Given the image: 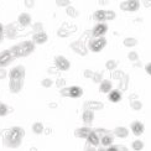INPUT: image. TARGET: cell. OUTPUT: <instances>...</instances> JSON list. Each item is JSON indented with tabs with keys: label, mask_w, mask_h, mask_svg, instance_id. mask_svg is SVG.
I'll return each mask as SVG.
<instances>
[{
	"label": "cell",
	"mask_w": 151,
	"mask_h": 151,
	"mask_svg": "<svg viewBox=\"0 0 151 151\" xmlns=\"http://www.w3.org/2000/svg\"><path fill=\"white\" fill-rule=\"evenodd\" d=\"M25 82V67L19 65L12 67L9 72V89L11 93H20Z\"/></svg>",
	"instance_id": "cell-1"
},
{
	"label": "cell",
	"mask_w": 151,
	"mask_h": 151,
	"mask_svg": "<svg viewBox=\"0 0 151 151\" xmlns=\"http://www.w3.org/2000/svg\"><path fill=\"white\" fill-rule=\"evenodd\" d=\"M25 135V131L20 127H14L8 130L4 135V145L6 147H19L22 141V137Z\"/></svg>",
	"instance_id": "cell-2"
},
{
	"label": "cell",
	"mask_w": 151,
	"mask_h": 151,
	"mask_svg": "<svg viewBox=\"0 0 151 151\" xmlns=\"http://www.w3.org/2000/svg\"><path fill=\"white\" fill-rule=\"evenodd\" d=\"M10 50H11V52L14 53L15 57H26V56L34 52L35 42L32 40H26V41L16 43V45H14Z\"/></svg>",
	"instance_id": "cell-3"
},
{
	"label": "cell",
	"mask_w": 151,
	"mask_h": 151,
	"mask_svg": "<svg viewBox=\"0 0 151 151\" xmlns=\"http://www.w3.org/2000/svg\"><path fill=\"white\" fill-rule=\"evenodd\" d=\"M106 45V40L104 36H93L89 43H88V48L92 52H100Z\"/></svg>",
	"instance_id": "cell-4"
},
{
	"label": "cell",
	"mask_w": 151,
	"mask_h": 151,
	"mask_svg": "<svg viewBox=\"0 0 151 151\" xmlns=\"http://www.w3.org/2000/svg\"><path fill=\"white\" fill-rule=\"evenodd\" d=\"M15 56L11 52V50H4L0 52V67L9 66L12 61H14Z\"/></svg>",
	"instance_id": "cell-5"
},
{
	"label": "cell",
	"mask_w": 151,
	"mask_h": 151,
	"mask_svg": "<svg viewBox=\"0 0 151 151\" xmlns=\"http://www.w3.org/2000/svg\"><path fill=\"white\" fill-rule=\"evenodd\" d=\"M140 8V1L139 0H125V1L120 3V9L124 11H137Z\"/></svg>",
	"instance_id": "cell-6"
},
{
	"label": "cell",
	"mask_w": 151,
	"mask_h": 151,
	"mask_svg": "<svg viewBox=\"0 0 151 151\" xmlns=\"http://www.w3.org/2000/svg\"><path fill=\"white\" fill-rule=\"evenodd\" d=\"M55 66L58 68V71H68L71 63L65 56H56L55 57Z\"/></svg>",
	"instance_id": "cell-7"
},
{
	"label": "cell",
	"mask_w": 151,
	"mask_h": 151,
	"mask_svg": "<svg viewBox=\"0 0 151 151\" xmlns=\"http://www.w3.org/2000/svg\"><path fill=\"white\" fill-rule=\"evenodd\" d=\"M4 35H5L6 39H9V40L16 39L17 35H19L17 26L15 24H10V25H6V26H4Z\"/></svg>",
	"instance_id": "cell-8"
},
{
	"label": "cell",
	"mask_w": 151,
	"mask_h": 151,
	"mask_svg": "<svg viewBox=\"0 0 151 151\" xmlns=\"http://www.w3.org/2000/svg\"><path fill=\"white\" fill-rule=\"evenodd\" d=\"M71 48L76 53H78V55H81V56H86L87 52H88L87 46H86L81 40H79V41H74V42H72V43H71Z\"/></svg>",
	"instance_id": "cell-9"
},
{
	"label": "cell",
	"mask_w": 151,
	"mask_h": 151,
	"mask_svg": "<svg viewBox=\"0 0 151 151\" xmlns=\"http://www.w3.org/2000/svg\"><path fill=\"white\" fill-rule=\"evenodd\" d=\"M108 31V25L105 22H97L96 26L92 30V35L93 36H104Z\"/></svg>",
	"instance_id": "cell-10"
},
{
	"label": "cell",
	"mask_w": 151,
	"mask_h": 151,
	"mask_svg": "<svg viewBox=\"0 0 151 151\" xmlns=\"http://www.w3.org/2000/svg\"><path fill=\"white\" fill-rule=\"evenodd\" d=\"M104 108V105L102 102H97V100H88L84 103V109H91L93 111L102 110Z\"/></svg>",
	"instance_id": "cell-11"
},
{
	"label": "cell",
	"mask_w": 151,
	"mask_h": 151,
	"mask_svg": "<svg viewBox=\"0 0 151 151\" xmlns=\"http://www.w3.org/2000/svg\"><path fill=\"white\" fill-rule=\"evenodd\" d=\"M48 39L47 34L45 31H41V32H34V36H32V41L35 42V45H43Z\"/></svg>",
	"instance_id": "cell-12"
},
{
	"label": "cell",
	"mask_w": 151,
	"mask_h": 151,
	"mask_svg": "<svg viewBox=\"0 0 151 151\" xmlns=\"http://www.w3.org/2000/svg\"><path fill=\"white\" fill-rule=\"evenodd\" d=\"M17 24L22 27H26L31 24V15L27 14V12H22V14L19 15L17 17Z\"/></svg>",
	"instance_id": "cell-13"
},
{
	"label": "cell",
	"mask_w": 151,
	"mask_h": 151,
	"mask_svg": "<svg viewBox=\"0 0 151 151\" xmlns=\"http://www.w3.org/2000/svg\"><path fill=\"white\" fill-rule=\"evenodd\" d=\"M111 89H113V83H111V81L103 79V81L99 83V92H100V93L108 94Z\"/></svg>",
	"instance_id": "cell-14"
},
{
	"label": "cell",
	"mask_w": 151,
	"mask_h": 151,
	"mask_svg": "<svg viewBox=\"0 0 151 151\" xmlns=\"http://www.w3.org/2000/svg\"><path fill=\"white\" fill-rule=\"evenodd\" d=\"M144 130H145V127H144V124L141 122H133L131 123V131H133V134L136 135V136H140Z\"/></svg>",
	"instance_id": "cell-15"
},
{
	"label": "cell",
	"mask_w": 151,
	"mask_h": 151,
	"mask_svg": "<svg viewBox=\"0 0 151 151\" xmlns=\"http://www.w3.org/2000/svg\"><path fill=\"white\" fill-rule=\"evenodd\" d=\"M82 119H83V123L89 127V125L93 123V120H94V111L91 110V109H84L83 110V115H82Z\"/></svg>",
	"instance_id": "cell-16"
},
{
	"label": "cell",
	"mask_w": 151,
	"mask_h": 151,
	"mask_svg": "<svg viewBox=\"0 0 151 151\" xmlns=\"http://www.w3.org/2000/svg\"><path fill=\"white\" fill-rule=\"evenodd\" d=\"M108 98L111 103H118L122 100V91L120 89H111L108 93Z\"/></svg>",
	"instance_id": "cell-17"
},
{
	"label": "cell",
	"mask_w": 151,
	"mask_h": 151,
	"mask_svg": "<svg viewBox=\"0 0 151 151\" xmlns=\"http://www.w3.org/2000/svg\"><path fill=\"white\" fill-rule=\"evenodd\" d=\"M91 133H92V130L88 128V125H87V127L76 129V131H74V136H76V137H83V139H87L88 135H89Z\"/></svg>",
	"instance_id": "cell-18"
},
{
	"label": "cell",
	"mask_w": 151,
	"mask_h": 151,
	"mask_svg": "<svg viewBox=\"0 0 151 151\" xmlns=\"http://www.w3.org/2000/svg\"><path fill=\"white\" fill-rule=\"evenodd\" d=\"M113 141H114V136L110 135L109 133L100 136V144H102L104 147H109L110 145H113Z\"/></svg>",
	"instance_id": "cell-19"
},
{
	"label": "cell",
	"mask_w": 151,
	"mask_h": 151,
	"mask_svg": "<svg viewBox=\"0 0 151 151\" xmlns=\"http://www.w3.org/2000/svg\"><path fill=\"white\" fill-rule=\"evenodd\" d=\"M87 142H89V144H92L93 146L97 147L99 144H100V137L98 136V134L96 133V131L92 130V133L88 135V137H87Z\"/></svg>",
	"instance_id": "cell-20"
},
{
	"label": "cell",
	"mask_w": 151,
	"mask_h": 151,
	"mask_svg": "<svg viewBox=\"0 0 151 151\" xmlns=\"http://www.w3.org/2000/svg\"><path fill=\"white\" fill-rule=\"evenodd\" d=\"M83 96V89L78 86H72L70 87V97L71 98H81Z\"/></svg>",
	"instance_id": "cell-21"
},
{
	"label": "cell",
	"mask_w": 151,
	"mask_h": 151,
	"mask_svg": "<svg viewBox=\"0 0 151 151\" xmlns=\"http://www.w3.org/2000/svg\"><path fill=\"white\" fill-rule=\"evenodd\" d=\"M114 135L116 137H120V139H125V137H128V135H129V130L124 127H116L114 129Z\"/></svg>",
	"instance_id": "cell-22"
},
{
	"label": "cell",
	"mask_w": 151,
	"mask_h": 151,
	"mask_svg": "<svg viewBox=\"0 0 151 151\" xmlns=\"http://www.w3.org/2000/svg\"><path fill=\"white\" fill-rule=\"evenodd\" d=\"M93 19L97 22H104V21H106V19H105V10H98V11H96V12H94V15H93Z\"/></svg>",
	"instance_id": "cell-23"
},
{
	"label": "cell",
	"mask_w": 151,
	"mask_h": 151,
	"mask_svg": "<svg viewBox=\"0 0 151 151\" xmlns=\"http://www.w3.org/2000/svg\"><path fill=\"white\" fill-rule=\"evenodd\" d=\"M128 84H129V77L127 74H124L123 77L119 79V89H120L122 92L127 91L128 89Z\"/></svg>",
	"instance_id": "cell-24"
},
{
	"label": "cell",
	"mask_w": 151,
	"mask_h": 151,
	"mask_svg": "<svg viewBox=\"0 0 151 151\" xmlns=\"http://www.w3.org/2000/svg\"><path fill=\"white\" fill-rule=\"evenodd\" d=\"M43 130H45V127H43L42 123H40V122L34 123V125H32V131H34V134L40 135V134L43 133Z\"/></svg>",
	"instance_id": "cell-25"
},
{
	"label": "cell",
	"mask_w": 151,
	"mask_h": 151,
	"mask_svg": "<svg viewBox=\"0 0 151 151\" xmlns=\"http://www.w3.org/2000/svg\"><path fill=\"white\" fill-rule=\"evenodd\" d=\"M66 12H67V15L68 16H71V17H77L79 15V11L74 8V6L72 5H68L67 8H66Z\"/></svg>",
	"instance_id": "cell-26"
},
{
	"label": "cell",
	"mask_w": 151,
	"mask_h": 151,
	"mask_svg": "<svg viewBox=\"0 0 151 151\" xmlns=\"http://www.w3.org/2000/svg\"><path fill=\"white\" fill-rule=\"evenodd\" d=\"M123 43L125 47H135L137 45V40L134 37H127V39H124Z\"/></svg>",
	"instance_id": "cell-27"
},
{
	"label": "cell",
	"mask_w": 151,
	"mask_h": 151,
	"mask_svg": "<svg viewBox=\"0 0 151 151\" xmlns=\"http://www.w3.org/2000/svg\"><path fill=\"white\" fill-rule=\"evenodd\" d=\"M10 111H12L11 108H9L6 104H4L3 102H0V116H5V115H8Z\"/></svg>",
	"instance_id": "cell-28"
},
{
	"label": "cell",
	"mask_w": 151,
	"mask_h": 151,
	"mask_svg": "<svg viewBox=\"0 0 151 151\" xmlns=\"http://www.w3.org/2000/svg\"><path fill=\"white\" fill-rule=\"evenodd\" d=\"M116 66H118V62L115 60H108L105 63V68L108 71H114L116 70Z\"/></svg>",
	"instance_id": "cell-29"
},
{
	"label": "cell",
	"mask_w": 151,
	"mask_h": 151,
	"mask_svg": "<svg viewBox=\"0 0 151 151\" xmlns=\"http://www.w3.org/2000/svg\"><path fill=\"white\" fill-rule=\"evenodd\" d=\"M130 105H131V109H134V110H140L142 108V103L140 102V100H133L131 99V102H130Z\"/></svg>",
	"instance_id": "cell-30"
},
{
	"label": "cell",
	"mask_w": 151,
	"mask_h": 151,
	"mask_svg": "<svg viewBox=\"0 0 151 151\" xmlns=\"http://www.w3.org/2000/svg\"><path fill=\"white\" fill-rule=\"evenodd\" d=\"M103 79H104V77H103V73L102 72H94L93 77H92V81L94 82V83H100Z\"/></svg>",
	"instance_id": "cell-31"
},
{
	"label": "cell",
	"mask_w": 151,
	"mask_h": 151,
	"mask_svg": "<svg viewBox=\"0 0 151 151\" xmlns=\"http://www.w3.org/2000/svg\"><path fill=\"white\" fill-rule=\"evenodd\" d=\"M131 147H133V150L140 151L144 149V142L141 140H135V141H133V144H131Z\"/></svg>",
	"instance_id": "cell-32"
},
{
	"label": "cell",
	"mask_w": 151,
	"mask_h": 151,
	"mask_svg": "<svg viewBox=\"0 0 151 151\" xmlns=\"http://www.w3.org/2000/svg\"><path fill=\"white\" fill-rule=\"evenodd\" d=\"M41 86H42L43 88H51V87L53 86V81H52L51 78H43V79L41 81Z\"/></svg>",
	"instance_id": "cell-33"
},
{
	"label": "cell",
	"mask_w": 151,
	"mask_h": 151,
	"mask_svg": "<svg viewBox=\"0 0 151 151\" xmlns=\"http://www.w3.org/2000/svg\"><path fill=\"white\" fill-rule=\"evenodd\" d=\"M32 31H34V32H41V31H43L42 22H35L32 25Z\"/></svg>",
	"instance_id": "cell-34"
},
{
	"label": "cell",
	"mask_w": 151,
	"mask_h": 151,
	"mask_svg": "<svg viewBox=\"0 0 151 151\" xmlns=\"http://www.w3.org/2000/svg\"><path fill=\"white\" fill-rule=\"evenodd\" d=\"M128 58H129L131 62H136V61H139V55H137V52H135V51H131V52L128 55Z\"/></svg>",
	"instance_id": "cell-35"
},
{
	"label": "cell",
	"mask_w": 151,
	"mask_h": 151,
	"mask_svg": "<svg viewBox=\"0 0 151 151\" xmlns=\"http://www.w3.org/2000/svg\"><path fill=\"white\" fill-rule=\"evenodd\" d=\"M56 4H57V6H60V8H67V6L71 4V1L70 0H56Z\"/></svg>",
	"instance_id": "cell-36"
},
{
	"label": "cell",
	"mask_w": 151,
	"mask_h": 151,
	"mask_svg": "<svg viewBox=\"0 0 151 151\" xmlns=\"http://www.w3.org/2000/svg\"><path fill=\"white\" fill-rule=\"evenodd\" d=\"M105 19L106 20H114L115 19V12L113 10H105Z\"/></svg>",
	"instance_id": "cell-37"
},
{
	"label": "cell",
	"mask_w": 151,
	"mask_h": 151,
	"mask_svg": "<svg viewBox=\"0 0 151 151\" xmlns=\"http://www.w3.org/2000/svg\"><path fill=\"white\" fill-rule=\"evenodd\" d=\"M111 72H113V73H111L113 79H118V81H119V79H120L123 76H124V73H123L122 71H115V70H114V71H111Z\"/></svg>",
	"instance_id": "cell-38"
},
{
	"label": "cell",
	"mask_w": 151,
	"mask_h": 151,
	"mask_svg": "<svg viewBox=\"0 0 151 151\" xmlns=\"http://www.w3.org/2000/svg\"><path fill=\"white\" fill-rule=\"evenodd\" d=\"M60 94L62 97H70V87H62L60 89Z\"/></svg>",
	"instance_id": "cell-39"
},
{
	"label": "cell",
	"mask_w": 151,
	"mask_h": 151,
	"mask_svg": "<svg viewBox=\"0 0 151 151\" xmlns=\"http://www.w3.org/2000/svg\"><path fill=\"white\" fill-rule=\"evenodd\" d=\"M24 4L26 8L31 9V8H34L35 6V0H24Z\"/></svg>",
	"instance_id": "cell-40"
},
{
	"label": "cell",
	"mask_w": 151,
	"mask_h": 151,
	"mask_svg": "<svg viewBox=\"0 0 151 151\" xmlns=\"http://www.w3.org/2000/svg\"><path fill=\"white\" fill-rule=\"evenodd\" d=\"M56 84H57L58 88H62L66 86V79L65 78H58L57 81H56Z\"/></svg>",
	"instance_id": "cell-41"
},
{
	"label": "cell",
	"mask_w": 151,
	"mask_h": 151,
	"mask_svg": "<svg viewBox=\"0 0 151 151\" xmlns=\"http://www.w3.org/2000/svg\"><path fill=\"white\" fill-rule=\"evenodd\" d=\"M8 76V71L5 70V67H0V81L4 79Z\"/></svg>",
	"instance_id": "cell-42"
},
{
	"label": "cell",
	"mask_w": 151,
	"mask_h": 151,
	"mask_svg": "<svg viewBox=\"0 0 151 151\" xmlns=\"http://www.w3.org/2000/svg\"><path fill=\"white\" fill-rule=\"evenodd\" d=\"M93 74H94V72H93V71H91V70H86V71L83 72V76H84L86 78H91V79H92Z\"/></svg>",
	"instance_id": "cell-43"
},
{
	"label": "cell",
	"mask_w": 151,
	"mask_h": 151,
	"mask_svg": "<svg viewBox=\"0 0 151 151\" xmlns=\"http://www.w3.org/2000/svg\"><path fill=\"white\" fill-rule=\"evenodd\" d=\"M5 37V35H4V25L3 24H0V43L3 42V39Z\"/></svg>",
	"instance_id": "cell-44"
},
{
	"label": "cell",
	"mask_w": 151,
	"mask_h": 151,
	"mask_svg": "<svg viewBox=\"0 0 151 151\" xmlns=\"http://www.w3.org/2000/svg\"><path fill=\"white\" fill-rule=\"evenodd\" d=\"M57 72H58V68L56 67V66L48 68V73H51V74H55V73H57Z\"/></svg>",
	"instance_id": "cell-45"
},
{
	"label": "cell",
	"mask_w": 151,
	"mask_h": 151,
	"mask_svg": "<svg viewBox=\"0 0 151 151\" xmlns=\"http://www.w3.org/2000/svg\"><path fill=\"white\" fill-rule=\"evenodd\" d=\"M145 71H146V73H147V74H150V76H151V62L145 66Z\"/></svg>",
	"instance_id": "cell-46"
},
{
	"label": "cell",
	"mask_w": 151,
	"mask_h": 151,
	"mask_svg": "<svg viewBox=\"0 0 151 151\" xmlns=\"http://www.w3.org/2000/svg\"><path fill=\"white\" fill-rule=\"evenodd\" d=\"M142 4L146 8H151V0H142Z\"/></svg>",
	"instance_id": "cell-47"
},
{
	"label": "cell",
	"mask_w": 151,
	"mask_h": 151,
	"mask_svg": "<svg viewBox=\"0 0 151 151\" xmlns=\"http://www.w3.org/2000/svg\"><path fill=\"white\" fill-rule=\"evenodd\" d=\"M108 4H109V0H99V5H102V6L108 5Z\"/></svg>",
	"instance_id": "cell-48"
},
{
	"label": "cell",
	"mask_w": 151,
	"mask_h": 151,
	"mask_svg": "<svg viewBox=\"0 0 151 151\" xmlns=\"http://www.w3.org/2000/svg\"><path fill=\"white\" fill-rule=\"evenodd\" d=\"M48 106H50L51 109H56V108H57V104H56V103H50Z\"/></svg>",
	"instance_id": "cell-49"
},
{
	"label": "cell",
	"mask_w": 151,
	"mask_h": 151,
	"mask_svg": "<svg viewBox=\"0 0 151 151\" xmlns=\"http://www.w3.org/2000/svg\"><path fill=\"white\" fill-rule=\"evenodd\" d=\"M43 133L48 135V134H51V133H52V130H51V129H45V130H43Z\"/></svg>",
	"instance_id": "cell-50"
}]
</instances>
